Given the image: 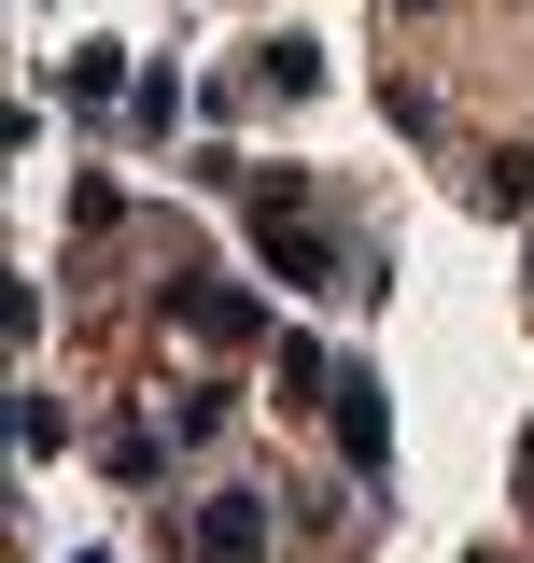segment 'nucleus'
I'll use <instances>...</instances> for the list:
<instances>
[{
  "label": "nucleus",
  "instance_id": "nucleus-1",
  "mask_svg": "<svg viewBox=\"0 0 534 563\" xmlns=\"http://www.w3.org/2000/svg\"><path fill=\"white\" fill-rule=\"evenodd\" d=\"M324 422H337V451H352L366 479L394 465V380H380V366H337V395H324Z\"/></svg>",
  "mask_w": 534,
  "mask_h": 563
},
{
  "label": "nucleus",
  "instance_id": "nucleus-2",
  "mask_svg": "<svg viewBox=\"0 0 534 563\" xmlns=\"http://www.w3.org/2000/svg\"><path fill=\"white\" fill-rule=\"evenodd\" d=\"M198 563H267V493H211L198 507Z\"/></svg>",
  "mask_w": 534,
  "mask_h": 563
},
{
  "label": "nucleus",
  "instance_id": "nucleus-3",
  "mask_svg": "<svg viewBox=\"0 0 534 563\" xmlns=\"http://www.w3.org/2000/svg\"><path fill=\"white\" fill-rule=\"evenodd\" d=\"M169 310H183L211 352H240V339H254V296H240V282H169Z\"/></svg>",
  "mask_w": 534,
  "mask_h": 563
},
{
  "label": "nucleus",
  "instance_id": "nucleus-4",
  "mask_svg": "<svg viewBox=\"0 0 534 563\" xmlns=\"http://www.w3.org/2000/svg\"><path fill=\"white\" fill-rule=\"evenodd\" d=\"M57 85H70V113H99V99H127L141 70L113 57V43H70V70H57Z\"/></svg>",
  "mask_w": 534,
  "mask_h": 563
},
{
  "label": "nucleus",
  "instance_id": "nucleus-5",
  "mask_svg": "<svg viewBox=\"0 0 534 563\" xmlns=\"http://www.w3.org/2000/svg\"><path fill=\"white\" fill-rule=\"evenodd\" d=\"M254 85H267V99H310V85H324V57H310L296 29H267V43H254Z\"/></svg>",
  "mask_w": 534,
  "mask_h": 563
},
{
  "label": "nucleus",
  "instance_id": "nucleus-6",
  "mask_svg": "<svg viewBox=\"0 0 534 563\" xmlns=\"http://www.w3.org/2000/svg\"><path fill=\"white\" fill-rule=\"evenodd\" d=\"M267 380H281V409H324V395H337V366H324L310 339H281V366H267Z\"/></svg>",
  "mask_w": 534,
  "mask_h": 563
},
{
  "label": "nucleus",
  "instance_id": "nucleus-7",
  "mask_svg": "<svg viewBox=\"0 0 534 563\" xmlns=\"http://www.w3.org/2000/svg\"><path fill=\"white\" fill-rule=\"evenodd\" d=\"M127 128H141V141L183 128V70H141V85H127Z\"/></svg>",
  "mask_w": 534,
  "mask_h": 563
},
{
  "label": "nucleus",
  "instance_id": "nucleus-8",
  "mask_svg": "<svg viewBox=\"0 0 534 563\" xmlns=\"http://www.w3.org/2000/svg\"><path fill=\"white\" fill-rule=\"evenodd\" d=\"M478 211H534V155H478Z\"/></svg>",
  "mask_w": 534,
  "mask_h": 563
},
{
  "label": "nucleus",
  "instance_id": "nucleus-9",
  "mask_svg": "<svg viewBox=\"0 0 534 563\" xmlns=\"http://www.w3.org/2000/svg\"><path fill=\"white\" fill-rule=\"evenodd\" d=\"M380 113H394L408 141H450V113H436V99H422V85H408V70H394V85H380Z\"/></svg>",
  "mask_w": 534,
  "mask_h": 563
},
{
  "label": "nucleus",
  "instance_id": "nucleus-10",
  "mask_svg": "<svg viewBox=\"0 0 534 563\" xmlns=\"http://www.w3.org/2000/svg\"><path fill=\"white\" fill-rule=\"evenodd\" d=\"M521 493H534V437H521Z\"/></svg>",
  "mask_w": 534,
  "mask_h": 563
}]
</instances>
